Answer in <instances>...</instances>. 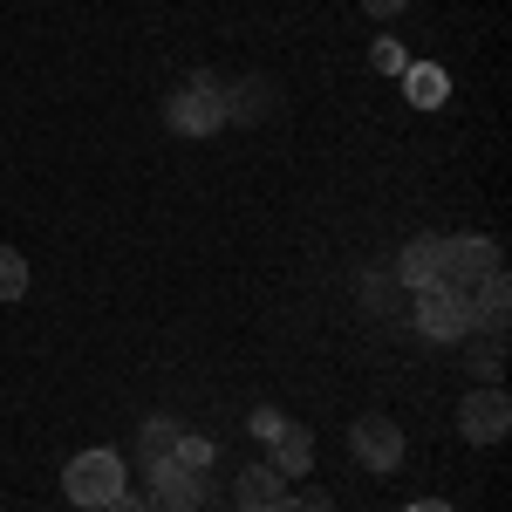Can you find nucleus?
Returning a JSON list of instances; mask_svg holds the SVG:
<instances>
[{
  "instance_id": "7",
  "label": "nucleus",
  "mask_w": 512,
  "mask_h": 512,
  "mask_svg": "<svg viewBox=\"0 0 512 512\" xmlns=\"http://www.w3.org/2000/svg\"><path fill=\"white\" fill-rule=\"evenodd\" d=\"M219 117H226V103H219V82L212 76H198V82H185L178 96H171V130H219Z\"/></svg>"
},
{
  "instance_id": "13",
  "label": "nucleus",
  "mask_w": 512,
  "mask_h": 512,
  "mask_svg": "<svg viewBox=\"0 0 512 512\" xmlns=\"http://www.w3.org/2000/svg\"><path fill=\"white\" fill-rule=\"evenodd\" d=\"M410 103L417 110H437L444 103V69H410Z\"/></svg>"
},
{
  "instance_id": "3",
  "label": "nucleus",
  "mask_w": 512,
  "mask_h": 512,
  "mask_svg": "<svg viewBox=\"0 0 512 512\" xmlns=\"http://www.w3.org/2000/svg\"><path fill=\"white\" fill-rule=\"evenodd\" d=\"M417 335H424V342H465V335H472V294L417 287Z\"/></svg>"
},
{
  "instance_id": "8",
  "label": "nucleus",
  "mask_w": 512,
  "mask_h": 512,
  "mask_svg": "<svg viewBox=\"0 0 512 512\" xmlns=\"http://www.w3.org/2000/svg\"><path fill=\"white\" fill-rule=\"evenodd\" d=\"M267 444H274L267 465H274L280 478H301L308 465H315V437H308V424H287V417H280V431L267 437Z\"/></svg>"
},
{
  "instance_id": "4",
  "label": "nucleus",
  "mask_w": 512,
  "mask_h": 512,
  "mask_svg": "<svg viewBox=\"0 0 512 512\" xmlns=\"http://www.w3.org/2000/svg\"><path fill=\"white\" fill-rule=\"evenodd\" d=\"M144 499H151V512H198L205 478H198L185 458H158V465L144 472Z\"/></svg>"
},
{
  "instance_id": "18",
  "label": "nucleus",
  "mask_w": 512,
  "mask_h": 512,
  "mask_svg": "<svg viewBox=\"0 0 512 512\" xmlns=\"http://www.w3.org/2000/svg\"><path fill=\"white\" fill-rule=\"evenodd\" d=\"M233 512H239V506H233Z\"/></svg>"
},
{
  "instance_id": "15",
  "label": "nucleus",
  "mask_w": 512,
  "mask_h": 512,
  "mask_svg": "<svg viewBox=\"0 0 512 512\" xmlns=\"http://www.w3.org/2000/svg\"><path fill=\"white\" fill-rule=\"evenodd\" d=\"M410 0H362V14H376V21H390V14H403Z\"/></svg>"
},
{
  "instance_id": "10",
  "label": "nucleus",
  "mask_w": 512,
  "mask_h": 512,
  "mask_svg": "<svg viewBox=\"0 0 512 512\" xmlns=\"http://www.w3.org/2000/svg\"><path fill=\"white\" fill-rule=\"evenodd\" d=\"M396 274L410 280V287H431V274H437V239H410V246H403V260H396Z\"/></svg>"
},
{
  "instance_id": "14",
  "label": "nucleus",
  "mask_w": 512,
  "mask_h": 512,
  "mask_svg": "<svg viewBox=\"0 0 512 512\" xmlns=\"http://www.w3.org/2000/svg\"><path fill=\"white\" fill-rule=\"evenodd\" d=\"M294 506H301V512H335V499H328L321 485H308V499H294Z\"/></svg>"
},
{
  "instance_id": "9",
  "label": "nucleus",
  "mask_w": 512,
  "mask_h": 512,
  "mask_svg": "<svg viewBox=\"0 0 512 512\" xmlns=\"http://www.w3.org/2000/svg\"><path fill=\"white\" fill-rule=\"evenodd\" d=\"M280 492H287V478H280L274 465H267V458H253V465H246V472L233 478V499H239V512H260V506H274Z\"/></svg>"
},
{
  "instance_id": "17",
  "label": "nucleus",
  "mask_w": 512,
  "mask_h": 512,
  "mask_svg": "<svg viewBox=\"0 0 512 512\" xmlns=\"http://www.w3.org/2000/svg\"><path fill=\"white\" fill-rule=\"evenodd\" d=\"M260 512H301V506H294V499H287V492H280L274 506H260Z\"/></svg>"
},
{
  "instance_id": "2",
  "label": "nucleus",
  "mask_w": 512,
  "mask_h": 512,
  "mask_svg": "<svg viewBox=\"0 0 512 512\" xmlns=\"http://www.w3.org/2000/svg\"><path fill=\"white\" fill-rule=\"evenodd\" d=\"M499 267V246L492 239H437V274L431 287H451V294H472L478 274Z\"/></svg>"
},
{
  "instance_id": "1",
  "label": "nucleus",
  "mask_w": 512,
  "mask_h": 512,
  "mask_svg": "<svg viewBox=\"0 0 512 512\" xmlns=\"http://www.w3.org/2000/svg\"><path fill=\"white\" fill-rule=\"evenodd\" d=\"M62 492H69V506L82 512H103L117 492H130V465H123V451H76L69 465H62Z\"/></svg>"
},
{
  "instance_id": "12",
  "label": "nucleus",
  "mask_w": 512,
  "mask_h": 512,
  "mask_svg": "<svg viewBox=\"0 0 512 512\" xmlns=\"http://www.w3.org/2000/svg\"><path fill=\"white\" fill-rule=\"evenodd\" d=\"M28 294V260L14 246H0V301H21Z\"/></svg>"
},
{
  "instance_id": "5",
  "label": "nucleus",
  "mask_w": 512,
  "mask_h": 512,
  "mask_svg": "<svg viewBox=\"0 0 512 512\" xmlns=\"http://www.w3.org/2000/svg\"><path fill=\"white\" fill-rule=\"evenodd\" d=\"M349 451H355L362 472H396L403 465V424H390V417H355Z\"/></svg>"
},
{
  "instance_id": "16",
  "label": "nucleus",
  "mask_w": 512,
  "mask_h": 512,
  "mask_svg": "<svg viewBox=\"0 0 512 512\" xmlns=\"http://www.w3.org/2000/svg\"><path fill=\"white\" fill-rule=\"evenodd\" d=\"M403 512H451L444 499H417V506H403Z\"/></svg>"
},
{
  "instance_id": "11",
  "label": "nucleus",
  "mask_w": 512,
  "mask_h": 512,
  "mask_svg": "<svg viewBox=\"0 0 512 512\" xmlns=\"http://www.w3.org/2000/svg\"><path fill=\"white\" fill-rule=\"evenodd\" d=\"M171 451H178V424H171V417H151V424H144V472H151L158 458H171Z\"/></svg>"
},
{
  "instance_id": "6",
  "label": "nucleus",
  "mask_w": 512,
  "mask_h": 512,
  "mask_svg": "<svg viewBox=\"0 0 512 512\" xmlns=\"http://www.w3.org/2000/svg\"><path fill=\"white\" fill-rule=\"evenodd\" d=\"M458 431H465V444H499V437L512 431V403L499 383H485V390H472L465 403H458Z\"/></svg>"
}]
</instances>
